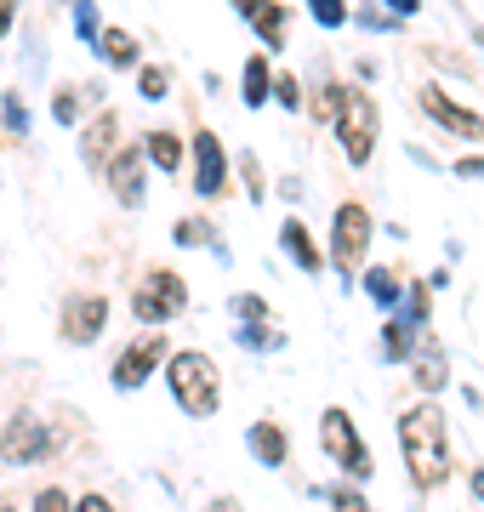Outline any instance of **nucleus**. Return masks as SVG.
Masks as SVG:
<instances>
[{"label": "nucleus", "mask_w": 484, "mask_h": 512, "mask_svg": "<svg viewBox=\"0 0 484 512\" xmlns=\"http://www.w3.org/2000/svg\"><path fill=\"white\" fill-rule=\"evenodd\" d=\"M240 12L251 18V29L262 35V46H285V6H274V0H240Z\"/></svg>", "instance_id": "4468645a"}, {"label": "nucleus", "mask_w": 484, "mask_h": 512, "mask_svg": "<svg viewBox=\"0 0 484 512\" xmlns=\"http://www.w3.org/2000/svg\"><path fill=\"white\" fill-rule=\"evenodd\" d=\"M319 444H325V456L342 467L348 478H371V450H365V439H359V427H354V416L348 410H325L319 416Z\"/></svg>", "instance_id": "7ed1b4c3"}, {"label": "nucleus", "mask_w": 484, "mask_h": 512, "mask_svg": "<svg viewBox=\"0 0 484 512\" xmlns=\"http://www.w3.org/2000/svg\"><path fill=\"white\" fill-rule=\"evenodd\" d=\"M160 359H166V342H160V336L131 342V348L120 353V365H114V387H143V376H149Z\"/></svg>", "instance_id": "9b49d317"}, {"label": "nucleus", "mask_w": 484, "mask_h": 512, "mask_svg": "<svg viewBox=\"0 0 484 512\" xmlns=\"http://www.w3.org/2000/svg\"><path fill=\"white\" fill-rule=\"evenodd\" d=\"M109 188L126 205H143V148H120L109 160Z\"/></svg>", "instance_id": "f8f14e48"}, {"label": "nucleus", "mask_w": 484, "mask_h": 512, "mask_svg": "<svg viewBox=\"0 0 484 512\" xmlns=\"http://www.w3.org/2000/svg\"><path fill=\"white\" fill-rule=\"evenodd\" d=\"M382 6H388V12H399V18H410V12H416L422 0H382Z\"/></svg>", "instance_id": "4c0bfd02"}, {"label": "nucleus", "mask_w": 484, "mask_h": 512, "mask_svg": "<svg viewBox=\"0 0 484 512\" xmlns=\"http://www.w3.org/2000/svg\"><path fill=\"white\" fill-rule=\"evenodd\" d=\"M308 12H314L319 29H342L348 23V0H308Z\"/></svg>", "instance_id": "5701e85b"}, {"label": "nucleus", "mask_w": 484, "mask_h": 512, "mask_svg": "<svg viewBox=\"0 0 484 512\" xmlns=\"http://www.w3.org/2000/svg\"><path fill=\"white\" fill-rule=\"evenodd\" d=\"M211 512H240V507H234V501H217V507H211Z\"/></svg>", "instance_id": "79ce46f5"}, {"label": "nucleus", "mask_w": 484, "mask_h": 512, "mask_svg": "<svg viewBox=\"0 0 484 512\" xmlns=\"http://www.w3.org/2000/svg\"><path fill=\"white\" fill-rule=\"evenodd\" d=\"M325 495H331V512H371V507H365V495H359L354 484H342V490H325Z\"/></svg>", "instance_id": "a878e982"}, {"label": "nucleus", "mask_w": 484, "mask_h": 512, "mask_svg": "<svg viewBox=\"0 0 484 512\" xmlns=\"http://www.w3.org/2000/svg\"><path fill=\"white\" fill-rule=\"evenodd\" d=\"M35 512H75V501H69L63 490H40L35 495Z\"/></svg>", "instance_id": "2f4dec72"}, {"label": "nucleus", "mask_w": 484, "mask_h": 512, "mask_svg": "<svg viewBox=\"0 0 484 512\" xmlns=\"http://www.w3.org/2000/svg\"><path fill=\"white\" fill-rule=\"evenodd\" d=\"M131 308H137V319H149V325H160V319H171V313L188 308V285L171 268H154L149 279H143V291L131 296Z\"/></svg>", "instance_id": "423d86ee"}, {"label": "nucleus", "mask_w": 484, "mask_h": 512, "mask_svg": "<svg viewBox=\"0 0 484 512\" xmlns=\"http://www.w3.org/2000/svg\"><path fill=\"white\" fill-rule=\"evenodd\" d=\"M109 325V302L103 296H75L69 308H63V336L69 342H97Z\"/></svg>", "instance_id": "9d476101"}, {"label": "nucleus", "mask_w": 484, "mask_h": 512, "mask_svg": "<svg viewBox=\"0 0 484 512\" xmlns=\"http://www.w3.org/2000/svg\"><path fill=\"white\" fill-rule=\"evenodd\" d=\"M114 137H120V120H114V114H97L92 126L80 131V160L92 165V171H109V148H114Z\"/></svg>", "instance_id": "ddd939ff"}, {"label": "nucleus", "mask_w": 484, "mask_h": 512, "mask_svg": "<svg viewBox=\"0 0 484 512\" xmlns=\"http://www.w3.org/2000/svg\"><path fill=\"white\" fill-rule=\"evenodd\" d=\"M473 495L484 501V467H473Z\"/></svg>", "instance_id": "a19ab883"}, {"label": "nucleus", "mask_w": 484, "mask_h": 512, "mask_svg": "<svg viewBox=\"0 0 484 512\" xmlns=\"http://www.w3.org/2000/svg\"><path fill=\"white\" fill-rule=\"evenodd\" d=\"M240 171H245V188H251V200H262V194H268V183H262V165H257V154H245V160H240Z\"/></svg>", "instance_id": "c85d7f7f"}, {"label": "nucleus", "mask_w": 484, "mask_h": 512, "mask_svg": "<svg viewBox=\"0 0 484 512\" xmlns=\"http://www.w3.org/2000/svg\"><path fill=\"white\" fill-rule=\"evenodd\" d=\"M240 342H245V348H280L285 336L274 325H240Z\"/></svg>", "instance_id": "393cba45"}, {"label": "nucleus", "mask_w": 484, "mask_h": 512, "mask_svg": "<svg viewBox=\"0 0 484 512\" xmlns=\"http://www.w3.org/2000/svg\"><path fill=\"white\" fill-rule=\"evenodd\" d=\"M0 456L6 461H46L52 456V433H46L35 416H12L6 439H0Z\"/></svg>", "instance_id": "6e6552de"}, {"label": "nucleus", "mask_w": 484, "mask_h": 512, "mask_svg": "<svg viewBox=\"0 0 484 512\" xmlns=\"http://www.w3.org/2000/svg\"><path fill=\"white\" fill-rule=\"evenodd\" d=\"M399 444H405V467L416 490H439L450 478V427L439 404H410L399 416Z\"/></svg>", "instance_id": "f257e3e1"}, {"label": "nucleus", "mask_w": 484, "mask_h": 512, "mask_svg": "<svg viewBox=\"0 0 484 512\" xmlns=\"http://www.w3.org/2000/svg\"><path fill=\"white\" fill-rule=\"evenodd\" d=\"M245 439H251V456H257L262 467H280V461H285V433L274 427V421H257Z\"/></svg>", "instance_id": "2eb2a0df"}, {"label": "nucleus", "mask_w": 484, "mask_h": 512, "mask_svg": "<svg viewBox=\"0 0 484 512\" xmlns=\"http://www.w3.org/2000/svg\"><path fill=\"white\" fill-rule=\"evenodd\" d=\"M365 245H371V211L365 205H336V239H331V256H336V268L354 279V268L365 262Z\"/></svg>", "instance_id": "39448f33"}, {"label": "nucleus", "mask_w": 484, "mask_h": 512, "mask_svg": "<svg viewBox=\"0 0 484 512\" xmlns=\"http://www.w3.org/2000/svg\"><path fill=\"white\" fill-rule=\"evenodd\" d=\"M410 325H428V285H410Z\"/></svg>", "instance_id": "473e14b6"}, {"label": "nucleus", "mask_w": 484, "mask_h": 512, "mask_svg": "<svg viewBox=\"0 0 484 512\" xmlns=\"http://www.w3.org/2000/svg\"><path fill=\"white\" fill-rule=\"evenodd\" d=\"M342 103H348V86H325V92L314 97V114H319V120H336Z\"/></svg>", "instance_id": "b1692460"}, {"label": "nucleus", "mask_w": 484, "mask_h": 512, "mask_svg": "<svg viewBox=\"0 0 484 512\" xmlns=\"http://www.w3.org/2000/svg\"><path fill=\"white\" fill-rule=\"evenodd\" d=\"M0 512H6V507H0Z\"/></svg>", "instance_id": "37998d69"}, {"label": "nucleus", "mask_w": 484, "mask_h": 512, "mask_svg": "<svg viewBox=\"0 0 484 512\" xmlns=\"http://www.w3.org/2000/svg\"><path fill=\"white\" fill-rule=\"evenodd\" d=\"M382 348H388V359H393V365H399V359H410V348H416V336H410V325L388 319V330H382Z\"/></svg>", "instance_id": "412c9836"}, {"label": "nucleus", "mask_w": 484, "mask_h": 512, "mask_svg": "<svg viewBox=\"0 0 484 512\" xmlns=\"http://www.w3.org/2000/svg\"><path fill=\"white\" fill-rule=\"evenodd\" d=\"M149 160L160 165V171H177V165H183V143H177V131H154V137H149Z\"/></svg>", "instance_id": "aec40b11"}, {"label": "nucleus", "mask_w": 484, "mask_h": 512, "mask_svg": "<svg viewBox=\"0 0 484 512\" xmlns=\"http://www.w3.org/2000/svg\"><path fill=\"white\" fill-rule=\"evenodd\" d=\"M166 370H171V399L183 404L188 416H211L217 410L223 382H217V365L205 353H171Z\"/></svg>", "instance_id": "f03ea898"}, {"label": "nucleus", "mask_w": 484, "mask_h": 512, "mask_svg": "<svg viewBox=\"0 0 484 512\" xmlns=\"http://www.w3.org/2000/svg\"><path fill=\"white\" fill-rule=\"evenodd\" d=\"M6 29H12V0H0V40H6Z\"/></svg>", "instance_id": "ea45409f"}, {"label": "nucleus", "mask_w": 484, "mask_h": 512, "mask_svg": "<svg viewBox=\"0 0 484 512\" xmlns=\"http://www.w3.org/2000/svg\"><path fill=\"white\" fill-rule=\"evenodd\" d=\"M456 177H484V160H462L456 165Z\"/></svg>", "instance_id": "58836bf2"}, {"label": "nucleus", "mask_w": 484, "mask_h": 512, "mask_svg": "<svg viewBox=\"0 0 484 512\" xmlns=\"http://www.w3.org/2000/svg\"><path fill=\"white\" fill-rule=\"evenodd\" d=\"M280 239H285V251H291V262H297V268H308V274H314V268H319V245H314V239H308V228H302L297 217H291V222H285V228H280Z\"/></svg>", "instance_id": "dca6fc26"}, {"label": "nucleus", "mask_w": 484, "mask_h": 512, "mask_svg": "<svg viewBox=\"0 0 484 512\" xmlns=\"http://www.w3.org/2000/svg\"><path fill=\"white\" fill-rule=\"evenodd\" d=\"M336 137H342V154H348L354 165L371 160V148H376V103L365 92H354V86H348L342 114H336Z\"/></svg>", "instance_id": "20e7f679"}, {"label": "nucleus", "mask_w": 484, "mask_h": 512, "mask_svg": "<svg viewBox=\"0 0 484 512\" xmlns=\"http://www.w3.org/2000/svg\"><path fill=\"white\" fill-rule=\"evenodd\" d=\"M97 52H103V63L126 69V63H137V40H131L126 29H103V35H97Z\"/></svg>", "instance_id": "a211bd4d"}, {"label": "nucleus", "mask_w": 484, "mask_h": 512, "mask_svg": "<svg viewBox=\"0 0 484 512\" xmlns=\"http://www.w3.org/2000/svg\"><path fill=\"white\" fill-rule=\"evenodd\" d=\"M137 92L149 97V103H160V97L171 92V86H166V69H143V74H137Z\"/></svg>", "instance_id": "bb28decb"}, {"label": "nucleus", "mask_w": 484, "mask_h": 512, "mask_svg": "<svg viewBox=\"0 0 484 512\" xmlns=\"http://www.w3.org/2000/svg\"><path fill=\"white\" fill-rule=\"evenodd\" d=\"M274 97H280L285 109H297V103H302V86L291 80V74H280V80H274Z\"/></svg>", "instance_id": "72a5a7b5"}, {"label": "nucleus", "mask_w": 484, "mask_h": 512, "mask_svg": "<svg viewBox=\"0 0 484 512\" xmlns=\"http://www.w3.org/2000/svg\"><path fill=\"white\" fill-rule=\"evenodd\" d=\"M177 239H183V245H211V228H205L200 217H188V222H177Z\"/></svg>", "instance_id": "c756f323"}, {"label": "nucleus", "mask_w": 484, "mask_h": 512, "mask_svg": "<svg viewBox=\"0 0 484 512\" xmlns=\"http://www.w3.org/2000/svg\"><path fill=\"white\" fill-rule=\"evenodd\" d=\"M228 308H234V319H240V325H257L262 313H268V302H262V296H234Z\"/></svg>", "instance_id": "cd10ccee"}, {"label": "nucleus", "mask_w": 484, "mask_h": 512, "mask_svg": "<svg viewBox=\"0 0 484 512\" xmlns=\"http://www.w3.org/2000/svg\"><path fill=\"white\" fill-rule=\"evenodd\" d=\"M75 23H80V40H92V46H97V6H92V0H80V6H75Z\"/></svg>", "instance_id": "7c9ffc66"}, {"label": "nucleus", "mask_w": 484, "mask_h": 512, "mask_svg": "<svg viewBox=\"0 0 484 512\" xmlns=\"http://www.w3.org/2000/svg\"><path fill=\"white\" fill-rule=\"evenodd\" d=\"M422 109H428L439 126H450L456 137H467V143H484V120H479L473 109H462L456 97H445L439 86H422Z\"/></svg>", "instance_id": "1a4fd4ad"}, {"label": "nucleus", "mask_w": 484, "mask_h": 512, "mask_svg": "<svg viewBox=\"0 0 484 512\" xmlns=\"http://www.w3.org/2000/svg\"><path fill=\"white\" fill-rule=\"evenodd\" d=\"M75 512H114L109 501H103V495H80V507Z\"/></svg>", "instance_id": "e433bc0d"}, {"label": "nucleus", "mask_w": 484, "mask_h": 512, "mask_svg": "<svg viewBox=\"0 0 484 512\" xmlns=\"http://www.w3.org/2000/svg\"><path fill=\"white\" fill-rule=\"evenodd\" d=\"M365 291H371L382 308H393V302H399V279H393L388 268H371V274H365Z\"/></svg>", "instance_id": "4be33fe9"}, {"label": "nucleus", "mask_w": 484, "mask_h": 512, "mask_svg": "<svg viewBox=\"0 0 484 512\" xmlns=\"http://www.w3.org/2000/svg\"><path fill=\"white\" fill-rule=\"evenodd\" d=\"M416 382H422V393H439V387L450 382V365H445V353L428 348L422 359H416Z\"/></svg>", "instance_id": "6ab92c4d"}, {"label": "nucleus", "mask_w": 484, "mask_h": 512, "mask_svg": "<svg viewBox=\"0 0 484 512\" xmlns=\"http://www.w3.org/2000/svg\"><path fill=\"white\" fill-rule=\"evenodd\" d=\"M52 114H57V126H75V92H57L52 97Z\"/></svg>", "instance_id": "f704fd0d"}, {"label": "nucleus", "mask_w": 484, "mask_h": 512, "mask_svg": "<svg viewBox=\"0 0 484 512\" xmlns=\"http://www.w3.org/2000/svg\"><path fill=\"white\" fill-rule=\"evenodd\" d=\"M228 188V154L217 143V131H194V194H223Z\"/></svg>", "instance_id": "0eeeda50"}, {"label": "nucleus", "mask_w": 484, "mask_h": 512, "mask_svg": "<svg viewBox=\"0 0 484 512\" xmlns=\"http://www.w3.org/2000/svg\"><path fill=\"white\" fill-rule=\"evenodd\" d=\"M274 80H280V74L268 69V63H262V52H257L251 63H245V103H251V109H262V103L274 97Z\"/></svg>", "instance_id": "f3484780"}, {"label": "nucleus", "mask_w": 484, "mask_h": 512, "mask_svg": "<svg viewBox=\"0 0 484 512\" xmlns=\"http://www.w3.org/2000/svg\"><path fill=\"white\" fill-rule=\"evenodd\" d=\"M6 126L23 131V103H18V92H6Z\"/></svg>", "instance_id": "c9c22d12"}]
</instances>
